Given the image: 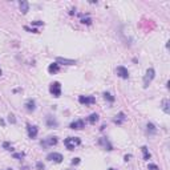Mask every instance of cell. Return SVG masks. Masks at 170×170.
I'll return each mask as SVG.
<instances>
[{"mask_svg":"<svg viewBox=\"0 0 170 170\" xmlns=\"http://www.w3.org/2000/svg\"><path fill=\"white\" fill-rule=\"evenodd\" d=\"M81 23H84V24H85V23H87V24H92V20H91V19H82Z\"/></svg>","mask_w":170,"mask_h":170,"instance_id":"obj_25","label":"cell"},{"mask_svg":"<svg viewBox=\"0 0 170 170\" xmlns=\"http://www.w3.org/2000/svg\"><path fill=\"white\" fill-rule=\"evenodd\" d=\"M84 128V121L82 120H77V121H75V122H72L71 124V129H82Z\"/></svg>","mask_w":170,"mask_h":170,"instance_id":"obj_10","label":"cell"},{"mask_svg":"<svg viewBox=\"0 0 170 170\" xmlns=\"http://www.w3.org/2000/svg\"><path fill=\"white\" fill-rule=\"evenodd\" d=\"M72 163H73V165H78V163H80V158H73Z\"/></svg>","mask_w":170,"mask_h":170,"instance_id":"obj_28","label":"cell"},{"mask_svg":"<svg viewBox=\"0 0 170 170\" xmlns=\"http://www.w3.org/2000/svg\"><path fill=\"white\" fill-rule=\"evenodd\" d=\"M154 76H156V71H154L153 68H149V69L146 71L145 76H144V88H147V87H149V84L153 81Z\"/></svg>","mask_w":170,"mask_h":170,"instance_id":"obj_2","label":"cell"},{"mask_svg":"<svg viewBox=\"0 0 170 170\" xmlns=\"http://www.w3.org/2000/svg\"><path fill=\"white\" fill-rule=\"evenodd\" d=\"M116 72H117V75L121 77V78H129V72H128V69L125 68V67H117V69H116Z\"/></svg>","mask_w":170,"mask_h":170,"instance_id":"obj_5","label":"cell"},{"mask_svg":"<svg viewBox=\"0 0 170 170\" xmlns=\"http://www.w3.org/2000/svg\"><path fill=\"white\" fill-rule=\"evenodd\" d=\"M141 150H142V153H144V160H146V161L150 160V153H149V150H147L146 146H142Z\"/></svg>","mask_w":170,"mask_h":170,"instance_id":"obj_16","label":"cell"},{"mask_svg":"<svg viewBox=\"0 0 170 170\" xmlns=\"http://www.w3.org/2000/svg\"><path fill=\"white\" fill-rule=\"evenodd\" d=\"M35 105H36V104H35V101H33V100H28V101L25 102V109H27V110H29V112H33V110H35V108H36Z\"/></svg>","mask_w":170,"mask_h":170,"instance_id":"obj_12","label":"cell"},{"mask_svg":"<svg viewBox=\"0 0 170 170\" xmlns=\"http://www.w3.org/2000/svg\"><path fill=\"white\" fill-rule=\"evenodd\" d=\"M32 25H42V21H32Z\"/></svg>","mask_w":170,"mask_h":170,"instance_id":"obj_29","label":"cell"},{"mask_svg":"<svg viewBox=\"0 0 170 170\" xmlns=\"http://www.w3.org/2000/svg\"><path fill=\"white\" fill-rule=\"evenodd\" d=\"M24 29H25V31H29V32H33V33H39V31H37V29H35V28H28V27H24Z\"/></svg>","mask_w":170,"mask_h":170,"instance_id":"obj_24","label":"cell"},{"mask_svg":"<svg viewBox=\"0 0 170 170\" xmlns=\"http://www.w3.org/2000/svg\"><path fill=\"white\" fill-rule=\"evenodd\" d=\"M162 110H163L166 114L170 113V101H169L167 98H163V100H162Z\"/></svg>","mask_w":170,"mask_h":170,"instance_id":"obj_9","label":"cell"},{"mask_svg":"<svg viewBox=\"0 0 170 170\" xmlns=\"http://www.w3.org/2000/svg\"><path fill=\"white\" fill-rule=\"evenodd\" d=\"M49 92L55 96V97H60L61 96V85H60V82H53V84H51V88H49Z\"/></svg>","mask_w":170,"mask_h":170,"instance_id":"obj_3","label":"cell"},{"mask_svg":"<svg viewBox=\"0 0 170 170\" xmlns=\"http://www.w3.org/2000/svg\"><path fill=\"white\" fill-rule=\"evenodd\" d=\"M78 101H80V104H82V105H92V104L96 102V98H94L93 96H80V97H78Z\"/></svg>","mask_w":170,"mask_h":170,"instance_id":"obj_4","label":"cell"},{"mask_svg":"<svg viewBox=\"0 0 170 170\" xmlns=\"http://www.w3.org/2000/svg\"><path fill=\"white\" fill-rule=\"evenodd\" d=\"M8 120H9V122H12V124H15V122H16V120H15V116H13V114H9V118H8Z\"/></svg>","mask_w":170,"mask_h":170,"instance_id":"obj_27","label":"cell"},{"mask_svg":"<svg viewBox=\"0 0 170 170\" xmlns=\"http://www.w3.org/2000/svg\"><path fill=\"white\" fill-rule=\"evenodd\" d=\"M36 167H37V170H44V163H42V162H37Z\"/></svg>","mask_w":170,"mask_h":170,"instance_id":"obj_22","label":"cell"},{"mask_svg":"<svg viewBox=\"0 0 170 170\" xmlns=\"http://www.w3.org/2000/svg\"><path fill=\"white\" fill-rule=\"evenodd\" d=\"M48 72H49V73H56V72H59V64H57V62L51 64V65L48 67Z\"/></svg>","mask_w":170,"mask_h":170,"instance_id":"obj_15","label":"cell"},{"mask_svg":"<svg viewBox=\"0 0 170 170\" xmlns=\"http://www.w3.org/2000/svg\"><path fill=\"white\" fill-rule=\"evenodd\" d=\"M108 170H116V169H113V167H110V169H108Z\"/></svg>","mask_w":170,"mask_h":170,"instance_id":"obj_32","label":"cell"},{"mask_svg":"<svg viewBox=\"0 0 170 170\" xmlns=\"http://www.w3.org/2000/svg\"><path fill=\"white\" fill-rule=\"evenodd\" d=\"M147 132L150 133V134H156V132H157V129H156V126H154L153 124H150V122L147 124Z\"/></svg>","mask_w":170,"mask_h":170,"instance_id":"obj_19","label":"cell"},{"mask_svg":"<svg viewBox=\"0 0 170 170\" xmlns=\"http://www.w3.org/2000/svg\"><path fill=\"white\" fill-rule=\"evenodd\" d=\"M80 144H81V140L77 138V137H69V138L64 140V145L67 146L68 150H75V147L78 146Z\"/></svg>","mask_w":170,"mask_h":170,"instance_id":"obj_1","label":"cell"},{"mask_svg":"<svg viewBox=\"0 0 170 170\" xmlns=\"http://www.w3.org/2000/svg\"><path fill=\"white\" fill-rule=\"evenodd\" d=\"M100 144L106 149V150H113V146H112V144L106 140V138H100Z\"/></svg>","mask_w":170,"mask_h":170,"instance_id":"obj_11","label":"cell"},{"mask_svg":"<svg viewBox=\"0 0 170 170\" xmlns=\"http://www.w3.org/2000/svg\"><path fill=\"white\" fill-rule=\"evenodd\" d=\"M47 160H49V161H55V162H57V163H60V162H62V156L60 154V153H51V154H48L47 156Z\"/></svg>","mask_w":170,"mask_h":170,"instance_id":"obj_6","label":"cell"},{"mask_svg":"<svg viewBox=\"0 0 170 170\" xmlns=\"http://www.w3.org/2000/svg\"><path fill=\"white\" fill-rule=\"evenodd\" d=\"M42 145H51V146H53V145H56L57 144V138L56 137H49V138H47L44 142H41Z\"/></svg>","mask_w":170,"mask_h":170,"instance_id":"obj_13","label":"cell"},{"mask_svg":"<svg viewBox=\"0 0 170 170\" xmlns=\"http://www.w3.org/2000/svg\"><path fill=\"white\" fill-rule=\"evenodd\" d=\"M27 130H28V136L29 138H36L39 130H37V126H32V125H27Z\"/></svg>","mask_w":170,"mask_h":170,"instance_id":"obj_8","label":"cell"},{"mask_svg":"<svg viewBox=\"0 0 170 170\" xmlns=\"http://www.w3.org/2000/svg\"><path fill=\"white\" fill-rule=\"evenodd\" d=\"M116 117H117V118H114V122H116V124H121V122L124 121V118H125V117H124V113H120V114L116 116Z\"/></svg>","mask_w":170,"mask_h":170,"instance_id":"obj_20","label":"cell"},{"mask_svg":"<svg viewBox=\"0 0 170 170\" xmlns=\"http://www.w3.org/2000/svg\"><path fill=\"white\" fill-rule=\"evenodd\" d=\"M13 157H15V158H23V157H24V154H23V153H15V154H13Z\"/></svg>","mask_w":170,"mask_h":170,"instance_id":"obj_26","label":"cell"},{"mask_svg":"<svg viewBox=\"0 0 170 170\" xmlns=\"http://www.w3.org/2000/svg\"><path fill=\"white\" fill-rule=\"evenodd\" d=\"M0 76H2V69H0Z\"/></svg>","mask_w":170,"mask_h":170,"instance_id":"obj_33","label":"cell"},{"mask_svg":"<svg viewBox=\"0 0 170 170\" xmlns=\"http://www.w3.org/2000/svg\"><path fill=\"white\" fill-rule=\"evenodd\" d=\"M3 146H4L6 149H8V147H9V144H8V142H4V144H3Z\"/></svg>","mask_w":170,"mask_h":170,"instance_id":"obj_31","label":"cell"},{"mask_svg":"<svg viewBox=\"0 0 170 170\" xmlns=\"http://www.w3.org/2000/svg\"><path fill=\"white\" fill-rule=\"evenodd\" d=\"M57 64H62V65H75L76 60H71V59H64V57H57L56 59Z\"/></svg>","mask_w":170,"mask_h":170,"instance_id":"obj_7","label":"cell"},{"mask_svg":"<svg viewBox=\"0 0 170 170\" xmlns=\"http://www.w3.org/2000/svg\"><path fill=\"white\" fill-rule=\"evenodd\" d=\"M130 157H132L130 154H126V156H125L124 158H125V161H129V158H130Z\"/></svg>","mask_w":170,"mask_h":170,"instance_id":"obj_30","label":"cell"},{"mask_svg":"<svg viewBox=\"0 0 170 170\" xmlns=\"http://www.w3.org/2000/svg\"><path fill=\"white\" fill-rule=\"evenodd\" d=\"M104 97H105V100H108V101H110V102L114 101V97H113L110 93H108V92H105V93H104Z\"/></svg>","mask_w":170,"mask_h":170,"instance_id":"obj_21","label":"cell"},{"mask_svg":"<svg viewBox=\"0 0 170 170\" xmlns=\"http://www.w3.org/2000/svg\"><path fill=\"white\" fill-rule=\"evenodd\" d=\"M47 124H48V126H57V121H56L53 117H51V116H48Z\"/></svg>","mask_w":170,"mask_h":170,"instance_id":"obj_18","label":"cell"},{"mask_svg":"<svg viewBox=\"0 0 170 170\" xmlns=\"http://www.w3.org/2000/svg\"><path fill=\"white\" fill-rule=\"evenodd\" d=\"M147 167H149V170H160V169H158V166H157V165H153V163H150Z\"/></svg>","mask_w":170,"mask_h":170,"instance_id":"obj_23","label":"cell"},{"mask_svg":"<svg viewBox=\"0 0 170 170\" xmlns=\"http://www.w3.org/2000/svg\"><path fill=\"white\" fill-rule=\"evenodd\" d=\"M7 170H11V169H7Z\"/></svg>","mask_w":170,"mask_h":170,"instance_id":"obj_34","label":"cell"},{"mask_svg":"<svg viewBox=\"0 0 170 170\" xmlns=\"http://www.w3.org/2000/svg\"><path fill=\"white\" fill-rule=\"evenodd\" d=\"M88 121H89L91 124H96V122L98 121V114H96V113H92V114L89 116Z\"/></svg>","mask_w":170,"mask_h":170,"instance_id":"obj_17","label":"cell"},{"mask_svg":"<svg viewBox=\"0 0 170 170\" xmlns=\"http://www.w3.org/2000/svg\"><path fill=\"white\" fill-rule=\"evenodd\" d=\"M20 9H21V12H23L24 15L28 12V9H29V4H28V2H20Z\"/></svg>","mask_w":170,"mask_h":170,"instance_id":"obj_14","label":"cell"}]
</instances>
